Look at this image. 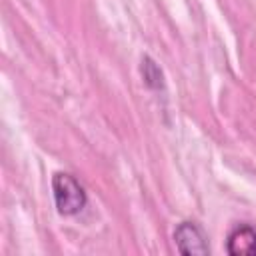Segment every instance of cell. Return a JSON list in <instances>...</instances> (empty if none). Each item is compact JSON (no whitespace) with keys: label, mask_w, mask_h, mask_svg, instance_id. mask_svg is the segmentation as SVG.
Segmentation results:
<instances>
[{"label":"cell","mask_w":256,"mask_h":256,"mask_svg":"<svg viewBox=\"0 0 256 256\" xmlns=\"http://www.w3.org/2000/svg\"><path fill=\"white\" fill-rule=\"evenodd\" d=\"M52 192L56 210L62 216H76L88 204L84 186L68 172H56L52 176Z\"/></svg>","instance_id":"6da1fadb"},{"label":"cell","mask_w":256,"mask_h":256,"mask_svg":"<svg viewBox=\"0 0 256 256\" xmlns=\"http://www.w3.org/2000/svg\"><path fill=\"white\" fill-rule=\"evenodd\" d=\"M174 244L180 254L186 256H206L210 254L208 238L196 222H180L174 230Z\"/></svg>","instance_id":"7a4b0ae2"},{"label":"cell","mask_w":256,"mask_h":256,"mask_svg":"<svg viewBox=\"0 0 256 256\" xmlns=\"http://www.w3.org/2000/svg\"><path fill=\"white\" fill-rule=\"evenodd\" d=\"M226 250L230 256H256V228L240 224L228 234Z\"/></svg>","instance_id":"3957f363"},{"label":"cell","mask_w":256,"mask_h":256,"mask_svg":"<svg viewBox=\"0 0 256 256\" xmlns=\"http://www.w3.org/2000/svg\"><path fill=\"white\" fill-rule=\"evenodd\" d=\"M140 72H142V78H144V82H146L148 88H152V90H160V88L164 86L162 70H160V66H158L150 56H144V58H142Z\"/></svg>","instance_id":"277c9868"}]
</instances>
